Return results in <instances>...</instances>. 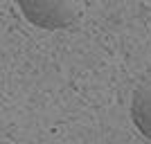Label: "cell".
I'll return each instance as SVG.
<instances>
[{"mask_svg":"<svg viewBox=\"0 0 151 144\" xmlns=\"http://www.w3.org/2000/svg\"><path fill=\"white\" fill-rule=\"evenodd\" d=\"M131 119L147 140H151V79L138 86L131 99Z\"/></svg>","mask_w":151,"mask_h":144,"instance_id":"7a4b0ae2","label":"cell"},{"mask_svg":"<svg viewBox=\"0 0 151 144\" xmlns=\"http://www.w3.org/2000/svg\"><path fill=\"white\" fill-rule=\"evenodd\" d=\"M20 11L32 25L43 29H63L75 25L83 16L81 2H57V0H25L20 2Z\"/></svg>","mask_w":151,"mask_h":144,"instance_id":"6da1fadb","label":"cell"}]
</instances>
